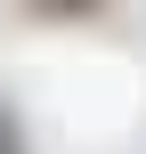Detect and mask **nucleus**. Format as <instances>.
I'll return each instance as SVG.
<instances>
[{
	"mask_svg": "<svg viewBox=\"0 0 146 154\" xmlns=\"http://www.w3.org/2000/svg\"><path fill=\"white\" fill-rule=\"evenodd\" d=\"M0 154H24V146H16V122H8V106H0Z\"/></svg>",
	"mask_w": 146,
	"mask_h": 154,
	"instance_id": "nucleus-1",
	"label": "nucleus"
}]
</instances>
